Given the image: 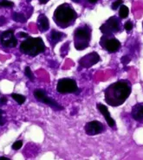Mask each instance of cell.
<instances>
[{"label": "cell", "mask_w": 143, "mask_h": 160, "mask_svg": "<svg viewBox=\"0 0 143 160\" xmlns=\"http://www.w3.org/2000/svg\"><path fill=\"white\" fill-rule=\"evenodd\" d=\"M132 92V84L123 79L109 85L104 91L105 102L110 107L116 108L127 101Z\"/></svg>", "instance_id": "6da1fadb"}, {"label": "cell", "mask_w": 143, "mask_h": 160, "mask_svg": "<svg viewBox=\"0 0 143 160\" xmlns=\"http://www.w3.org/2000/svg\"><path fill=\"white\" fill-rule=\"evenodd\" d=\"M77 18L75 11L68 4L59 5L54 12V18L58 26L68 27Z\"/></svg>", "instance_id": "7a4b0ae2"}, {"label": "cell", "mask_w": 143, "mask_h": 160, "mask_svg": "<svg viewBox=\"0 0 143 160\" xmlns=\"http://www.w3.org/2000/svg\"><path fill=\"white\" fill-rule=\"evenodd\" d=\"M20 51L28 56H36L45 51V44L40 38H28L20 44Z\"/></svg>", "instance_id": "3957f363"}, {"label": "cell", "mask_w": 143, "mask_h": 160, "mask_svg": "<svg viewBox=\"0 0 143 160\" xmlns=\"http://www.w3.org/2000/svg\"><path fill=\"white\" fill-rule=\"evenodd\" d=\"M91 31L88 27H79L74 34L75 47L77 50H83L89 46Z\"/></svg>", "instance_id": "277c9868"}, {"label": "cell", "mask_w": 143, "mask_h": 160, "mask_svg": "<svg viewBox=\"0 0 143 160\" xmlns=\"http://www.w3.org/2000/svg\"><path fill=\"white\" fill-rule=\"evenodd\" d=\"M100 45L109 53L118 52L121 46L120 41L115 38L113 35L109 34H103L100 41Z\"/></svg>", "instance_id": "5b68a950"}, {"label": "cell", "mask_w": 143, "mask_h": 160, "mask_svg": "<svg viewBox=\"0 0 143 160\" xmlns=\"http://www.w3.org/2000/svg\"><path fill=\"white\" fill-rule=\"evenodd\" d=\"M57 90L60 93H73L78 90V87L75 80L64 78L57 82Z\"/></svg>", "instance_id": "8992f818"}, {"label": "cell", "mask_w": 143, "mask_h": 160, "mask_svg": "<svg viewBox=\"0 0 143 160\" xmlns=\"http://www.w3.org/2000/svg\"><path fill=\"white\" fill-rule=\"evenodd\" d=\"M100 30L103 34H109V35L120 32L122 30L120 19L117 17H111L104 24H102Z\"/></svg>", "instance_id": "52a82bcc"}, {"label": "cell", "mask_w": 143, "mask_h": 160, "mask_svg": "<svg viewBox=\"0 0 143 160\" xmlns=\"http://www.w3.org/2000/svg\"><path fill=\"white\" fill-rule=\"evenodd\" d=\"M85 132L89 136H94L97 134L102 133L106 130L105 126L102 122L98 121V120H93L90 122H88L84 127Z\"/></svg>", "instance_id": "ba28073f"}, {"label": "cell", "mask_w": 143, "mask_h": 160, "mask_svg": "<svg viewBox=\"0 0 143 160\" xmlns=\"http://www.w3.org/2000/svg\"><path fill=\"white\" fill-rule=\"evenodd\" d=\"M0 42L1 44L6 48H14L18 44V40L14 36L13 30H6L0 36Z\"/></svg>", "instance_id": "9c48e42d"}, {"label": "cell", "mask_w": 143, "mask_h": 160, "mask_svg": "<svg viewBox=\"0 0 143 160\" xmlns=\"http://www.w3.org/2000/svg\"><path fill=\"white\" fill-rule=\"evenodd\" d=\"M34 96L35 98L38 100V101H41L43 103H44V104L49 105V106H51L52 108H57V109H63L62 107H60L59 105L57 104L56 101H54L53 100H51L50 98H49L46 93L43 91V89H36L34 91Z\"/></svg>", "instance_id": "30bf717a"}, {"label": "cell", "mask_w": 143, "mask_h": 160, "mask_svg": "<svg viewBox=\"0 0 143 160\" xmlns=\"http://www.w3.org/2000/svg\"><path fill=\"white\" fill-rule=\"evenodd\" d=\"M99 61H100V56L96 52H92L81 58L79 63L83 68H90L97 63Z\"/></svg>", "instance_id": "8fae6325"}, {"label": "cell", "mask_w": 143, "mask_h": 160, "mask_svg": "<svg viewBox=\"0 0 143 160\" xmlns=\"http://www.w3.org/2000/svg\"><path fill=\"white\" fill-rule=\"evenodd\" d=\"M131 116L135 121L143 124V102H140L133 106L131 110Z\"/></svg>", "instance_id": "7c38bea8"}, {"label": "cell", "mask_w": 143, "mask_h": 160, "mask_svg": "<svg viewBox=\"0 0 143 160\" xmlns=\"http://www.w3.org/2000/svg\"><path fill=\"white\" fill-rule=\"evenodd\" d=\"M96 107H97V109L100 111V112L104 116L106 122L109 125V127H110L111 128H115V121L114 120L113 118L110 115L109 110H108V108L106 107L105 105L102 104V103H97Z\"/></svg>", "instance_id": "4fadbf2b"}, {"label": "cell", "mask_w": 143, "mask_h": 160, "mask_svg": "<svg viewBox=\"0 0 143 160\" xmlns=\"http://www.w3.org/2000/svg\"><path fill=\"white\" fill-rule=\"evenodd\" d=\"M38 27L41 31H46L49 30V22L47 17L44 15H40L38 17Z\"/></svg>", "instance_id": "5bb4252c"}, {"label": "cell", "mask_w": 143, "mask_h": 160, "mask_svg": "<svg viewBox=\"0 0 143 160\" xmlns=\"http://www.w3.org/2000/svg\"><path fill=\"white\" fill-rule=\"evenodd\" d=\"M64 38H65V35L64 33L58 32L57 30H52L50 32V42H51L53 46H55L58 42L63 40Z\"/></svg>", "instance_id": "9a60e30c"}, {"label": "cell", "mask_w": 143, "mask_h": 160, "mask_svg": "<svg viewBox=\"0 0 143 160\" xmlns=\"http://www.w3.org/2000/svg\"><path fill=\"white\" fill-rule=\"evenodd\" d=\"M128 13H129V10H128V6L121 4L120 6V10H119V16L120 18H127Z\"/></svg>", "instance_id": "2e32d148"}, {"label": "cell", "mask_w": 143, "mask_h": 160, "mask_svg": "<svg viewBox=\"0 0 143 160\" xmlns=\"http://www.w3.org/2000/svg\"><path fill=\"white\" fill-rule=\"evenodd\" d=\"M12 97L13 98V100H15L19 105L23 104L26 101V97L23 96L22 94H18V93H12Z\"/></svg>", "instance_id": "e0dca14e"}, {"label": "cell", "mask_w": 143, "mask_h": 160, "mask_svg": "<svg viewBox=\"0 0 143 160\" xmlns=\"http://www.w3.org/2000/svg\"><path fill=\"white\" fill-rule=\"evenodd\" d=\"M13 19L15 20L16 22H25V17L23 15V14H21V13H14V15H13Z\"/></svg>", "instance_id": "ac0fdd59"}, {"label": "cell", "mask_w": 143, "mask_h": 160, "mask_svg": "<svg viewBox=\"0 0 143 160\" xmlns=\"http://www.w3.org/2000/svg\"><path fill=\"white\" fill-rule=\"evenodd\" d=\"M24 74L30 81H34V75H33L32 71L30 70V67H26L24 68Z\"/></svg>", "instance_id": "d6986e66"}, {"label": "cell", "mask_w": 143, "mask_h": 160, "mask_svg": "<svg viewBox=\"0 0 143 160\" xmlns=\"http://www.w3.org/2000/svg\"><path fill=\"white\" fill-rule=\"evenodd\" d=\"M123 4V0H116V1H115L113 4H112V9H113L114 11H115L117 10L118 8L120 7L121 4Z\"/></svg>", "instance_id": "ffe728a7"}, {"label": "cell", "mask_w": 143, "mask_h": 160, "mask_svg": "<svg viewBox=\"0 0 143 160\" xmlns=\"http://www.w3.org/2000/svg\"><path fill=\"white\" fill-rule=\"evenodd\" d=\"M22 145H23V142L21 141V140H18V141H16L15 143L12 145V149L15 150V151H18V150L21 149Z\"/></svg>", "instance_id": "44dd1931"}, {"label": "cell", "mask_w": 143, "mask_h": 160, "mask_svg": "<svg viewBox=\"0 0 143 160\" xmlns=\"http://www.w3.org/2000/svg\"><path fill=\"white\" fill-rule=\"evenodd\" d=\"M13 5H14V4L12 2H10L7 0H3L0 2V6H2V7H11Z\"/></svg>", "instance_id": "7402d4cb"}, {"label": "cell", "mask_w": 143, "mask_h": 160, "mask_svg": "<svg viewBox=\"0 0 143 160\" xmlns=\"http://www.w3.org/2000/svg\"><path fill=\"white\" fill-rule=\"evenodd\" d=\"M124 29L126 30V31H127L128 33H129V32L133 30V23H132L131 21H128V22H125Z\"/></svg>", "instance_id": "603a6c76"}, {"label": "cell", "mask_w": 143, "mask_h": 160, "mask_svg": "<svg viewBox=\"0 0 143 160\" xmlns=\"http://www.w3.org/2000/svg\"><path fill=\"white\" fill-rule=\"evenodd\" d=\"M120 61H121V62H122L123 64H127V63H128L129 62H130V58H129V57H128V56H123V57L121 58V60H120Z\"/></svg>", "instance_id": "cb8c5ba5"}, {"label": "cell", "mask_w": 143, "mask_h": 160, "mask_svg": "<svg viewBox=\"0 0 143 160\" xmlns=\"http://www.w3.org/2000/svg\"><path fill=\"white\" fill-rule=\"evenodd\" d=\"M2 114H3V112H2V110H0V126H3L4 125V119H3V116H2Z\"/></svg>", "instance_id": "d4e9b609"}, {"label": "cell", "mask_w": 143, "mask_h": 160, "mask_svg": "<svg viewBox=\"0 0 143 160\" xmlns=\"http://www.w3.org/2000/svg\"><path fill=\"white\" fill-rule=\"evenodd\" d=\"M19 37L20 38H28V34L25 32H19Z\"/></svg>", "instance_id": "484cf974"}, {"label": "cell", "mask_w": 143, "mask_h": 160, "mask_svg": "<svg viewBox=\"0 0 143 160\" xmlns=\"http://www.w3.org/2000/svg\"><path fill=\"white\" fill-rule=\"evenodd\" d=\"M0 102H1V104L2 105H4L5 103H6V102H7V99L4 97V98H2V100H1V101H0Z\"/></svg>", "instance_id": "4316f807"}, {"label": "cell", "mask_w": 143, "mask_h": 160, "mask_svg": "<svg viewBox=\"0 0 143 160\" xmlns=\"http://www.w3.org/2000/svg\"><path fill=\"white\" fill-rule=\"evenodd\" d=\"M39 1H40V3H41V4H46L49 0H39Z\"/></svg>", "instance_id": "83f0119b"}, {"label": "cell", "mask_w": 143, "mask_h": 160, "mask_svg": "<svg viewBox=\"0 0 143 160\" xmlns=\"http://www.w3.org/2000/svg\"><path fill=\"white\" fill-rule=\"evenodd\" d=\"M0 160H10V158H5V157H0Z\"/></svg>", "instance_id": "f1b7e54d"}, {"label": "cell", "mask_w": 143, "mask_h": 160, "mask_svg": "<svg viewBox=\"0 0 143 160\" xmlns=\"http://www.w3.org/2000/svg\"><path fill=\"white\" fill-rule=\"evenodd\" d=\"M98 0H89V2L91 3V4H94V3H96Z\"/></svg>", "instance_id": "f546056e"}, {"label": "cell", "mask_w": 143, "mask_h": 160, "mask_svg": "<svg viewBox=\"0 0 143 160\" xmlns=\"http://www.w3.org/2000/svg\"><path fill=\"white\" fill-rule=\"evenodd\" d=\"M72 1H73V2H75V3H78L80 0H72Z\"/></svg>", "instance_id": "4dcf8cb0"}, {"label": "cell", "mask_w": 143, "mask_h": 160, "mask_svg": "<svg viewBox=\"0 0 143 160\" xmlns=\"http://www.w3.org/2000/svg\"><path fill=\"white\" fill-rule=\"evenodd\" d=\"M142 27H143V22H142Z\"/></svg>", "instance_id": "1f68e13d"}]
</instances>
